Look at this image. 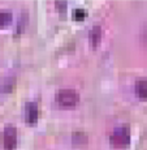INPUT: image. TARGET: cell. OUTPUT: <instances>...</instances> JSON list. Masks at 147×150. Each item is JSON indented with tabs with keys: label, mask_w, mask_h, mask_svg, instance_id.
Segmentation results:
<instances>
[{
	"label": "cell",
	"mask_w": 147,
	"mask_h": 150,
	"mask_svg": "<svg viewBox=\"0 0 147 150\" xmlns=\"http://www.w3.org/2000/svg\"><path fill=\"white\" fill-rule=\"evenodd\" d=\"M12 22V12L9 9H0V29L7 28Z\"/></svg>",
	"instance_id": "cell-6"
},
{
	"label": "cell",
	"mask_w": 147,
	"mask_h": 150,
	"mask_svg": "<svg viewBox=\"0 0 147 150\" xmlns=\"http://www.w3.org/2000/svg\"><path fill=\"white\" fill-rule=\"evenodd\" d=\"M3 145L5 150H14L17 146V129L12 124H8L3 133Z\"/></svg>",
	"instance_id": "cell-3"
},
{
	"label": "cell",
	"mask_w": 147,
	"mask_h": 150,
	"mask_svg": "<svg viewBox=\"0 0 147 150\" xmlns=\"http://www.w3.org/2000/svg\"><path fill=\"white\" fill-rule=\"evenodd\" d=\"M91 38H93V45L98 46L100 42V28L99 26H95L93 29V33H91Z\"/></svg>",
	"instance_id": "cell-7"
},
{
	"label": "cell",
	"mask_w": 147,
	"mask_h": 150,
	"mask_svg": "<svg viewBox=\"0 0 147 150\" xmlns=\"http://www.w3.org/2000/svg\"><path fill=\"white\" fill-rule=\"evenodd\" d=\"M79 102V96L73 89H61L56 93V103L63 108H73Z\"/></svg>",
	"instance_id": "cell-1"
},
{
	"label": "cell",
	"mask_w": 147,
	"mask_h": 150,
	"mask_svg": "<svg viewBox=\"0 0 147 150\" xmlns=\"http://www.w3.org/2000/svg\"><path fill=\"white\" fill-rule=\"evenodd\" d=\"M111 142L116 148H124L130 144V131L128 127H117L111 136Z\"/></svg>",
	"instance_id": "cell-2"
},
{
	"label": "cell",
	"mask_w": 147,
	"mask_h": 150,
	"mask_svg": "<svg viewBox=\"0 0 147 150\" xmlns=\"http://www.w3.org/2000/svg\"><path fill=\"white\" fill-rule=\"evenodd\" d=\"M86 17V13L83 9H76L73 13V18L76 20V21H83V18Z\"/></svg>",
	"instance_id": "cell-8"
},
{
	"label": "cell",
	"mask_w": 147,
	"mask_h": 150,
	"mask_svg": "<svg viewBox=\"0 0 147 150\" xmlns=\"http://www.w3.org/2000/svg\"><path fill=\"white\" fill-rule=\"evenodd\" d=\"M25 120L30 125H34L38 122V106L35 102L26 103V106H25Z\"/></svg>",
	"instance_id": "cell-4"
},
{
	"label": "cell",
	"mask_w": 147,
	"mask_h": 150,
	"mask_svg": "<svg viewBox=\"0 0 147 150\" xmlns=\"http://www.w3.org/2000/svg\"><path fill=\"white\" fill-rule=\"evenodd\" d=\"M135 94L139 99H147V81L138 80L135 82Z\"/></svg>",
	"instance_id": "cell-5"
}]
</instances>
